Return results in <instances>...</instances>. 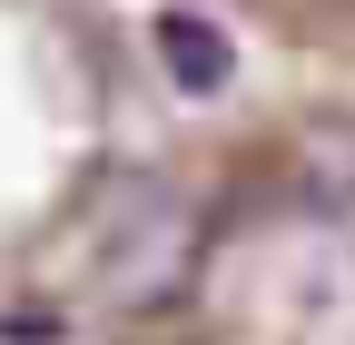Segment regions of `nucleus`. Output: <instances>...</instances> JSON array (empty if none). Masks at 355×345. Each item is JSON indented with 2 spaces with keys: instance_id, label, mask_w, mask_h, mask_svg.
Masks as SVG:
<instances>
[{
  "instance_id": "1",
  "label": "nucleus",
  "mask_w": 355,
  "mask_h": 345,
  "mask_svg": "<svg viewBox=\"0 0 355 345\" xmlns=\"http://www.w3.org/2000/svg\"><path fill=\"white\" fill-rule=\"evenodd\" d=\"M178 69L119 0H0V345L99 326L188 178Z\"/></svg>"
},
{
  "instance_id": "2",
  "label": "nucleus",
  "mask_w": 355,
  "mask_h": 345,
  "mask_svg": "<svg viewBox=\"0 0 355 345\" xmlns=\"http://www.w3.org/2000/svg\"><path fill=\"white\" fill-rule=\"evenodd\" d=\"M109 345H355V99H286L188 148Z\"/></svg>"
},
{
  "instance_id": "3",
  "label": "nucleus",
  "mask_w": 355,
  "mask_h": 345,
  "mask_svg": "<svg viewBox=\"0 0 355 345\" xmlns=\"http://www.w3.org/2000/svg\"><path fill=\"white\" fill-rule=\"evenodd\" d=\"M198 20H227L247 39H266L277 60L306 69H345L355 79V0H188Z\"/></svg>"
},
{
  "instance_id": "4",
  "label": "nucleus",
  "mask_w": 355,
  "mask_h": 345,
  "mask_svg": "<svg viewBox=\"0 0 355 345\" xmlns=\"http://www.w3.org/2000/svg\"><path fill=\"white\" fill-rule=\"evenodd\" d=\"M60 345H69V335H60ZM89 345H109V335H89Z\"/></svg>"
}]
</instances>
